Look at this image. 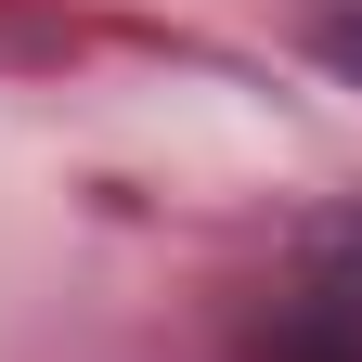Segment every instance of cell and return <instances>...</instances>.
<instances>
[{"label":"cell","mask_w":362,"mask_h":362,"mask_svg":"<svg viewBox=\"0 0 362 362\" xmlns=\"http://www.w3.org/2000/svg\"><path fill=\"white\" fill-rule=\"evenodd\" d=\"M310 39H324V65L362 78V0H324V26H310Z\"/></svg>","instance_id":"cell-1"}]
</instances>
